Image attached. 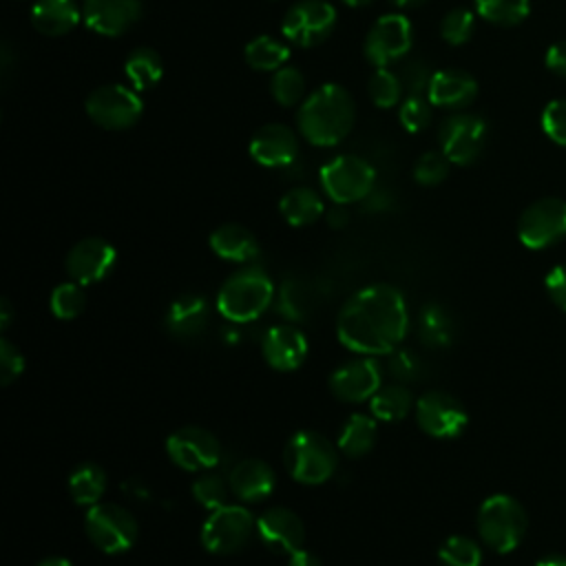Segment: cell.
I'll list each match as a JSON object with an SVG mask.
<instances>
[{
  "label": "cell",
  "instance_id": "cell-33",
  "mask_svg": "<svg viewBox=\"0 0 566 566\" xmlns=\"http://www.w3.org/2000/svg\"><path fill=\"white\" fill-rule=\"evenodd\" d=\"M287 57H290L287 44L270 35H256L245 44V62L254 71H276L287 62Z\"/></svg>",
  "mask_w": 566,
  "mask_h": 566
},
{
  "label": "cell",
  "instance_id": "cell-21",
  "mask_svg": "<svg viewBox=\"0 0 566 566\" xmlns=\"http://www.w3.org/2000/svg\"><path fill=\"white\" fill-rule=\"evenodd\" d=\"M142 13V0H84L82 20L99 35H119L130 29Z\"/></svg>",
  "mask_w": 566,
  "mask_h": 566
},
{
  "label": "cell",
  "instance_id": "cell-19",
  "mask_svg": "<svg viewBox=\"0 0 566 566\" xmlns=\"http://www.w3.org/2000/svg\"><path fill=\"white\" fill-rule=\"evenodd\" d=\"M250 155L265 168H285L298 157V139L283 124H265L250 139Z\"/></svg>",
  "mask_w": 566,
  "mask_h": 566
},
{
  "label": "cell",
  "instance_id": "cell-34",
  "mask_svg": "<svg viewBox=\"0 0 566 566\" xmlns=\"http://www.w3.org/2000/svg\"><path fill=\"white\" fill-rule=\"evenodd\" d=\"M475 11L493 24L500 27H513L520 24L528 11H531V0H473Z\"/></svg>",
  "mask_w": 566,
  "mask_h": 566
},
{
  "label": "cell",
  "instance_id": "cell-12",
  "mask_svg": "<svg viewBox=\"0 0 566 566\" xmlns=\"http://www.w3.org/2000/svg\"><path fill=\"white\" fill-rule=\"evenodd\" d=\"M168 458L184 471H206L221 462V442L203 427H181L166 440Z\"/></svg>",
  "mask_w": 566,
  "mask_h": 566
},
{
  "label": "cell",
  "instance_id": "cell-53",
  "mask_svg": "<svg viewBox=\"0 0 566 566\" xmlns=\"http://www.w3.org/2000/svg\"><path fill=\"white\" fill-rule=\"evenodd\" d=\"M11 303L7 301V298H2L0 301V325H2V329H7L9 327V321H11Z\"/></svg>",
  "mask_w": 566,
  "mask_h": 566
},
{
  "label": "cell",
  "instance_id": "cell-48",
  "mask_svg": "<svg viewBox=\"0 0 566 566\" xmlns=\"http://www.w3.org/2000/svg\"><path fill=\"white\" fill-rule=\"evenodd\" d=\"M544 283H546V292H548L551 301L566 312V265H555L546 274Z\"/></svg>",
  "mask_w": 566,
  "mask_h": 566
},
{
  "label": "cell",
  "instance_id": "cell-32",
  "mask_svg": "<svg viewBox=\"0 0 566 566\" xmlns=\"http://www.w3.org/2000/svg\"><path fill=\"white\" fill-rule=\"evenodd\" d=\"M418 332L429 347H447L453 340V318L440 303H427L418 316Z\"/></svg>",
  "mask_w": 566,
  "mask_h": 566
},
{
  "label": "cell",
  "instance_id": "cell-36",
  "mask_svg": "<svg viewBox=\"0 0 566 566\" xmlns=\"http://www.w3.org/2000/svg\"><path fill=\"white\" fill-rule=\"evenodd\" d=\"M49 305H51V312L62 318V321H71L75 316L82 314L84 305H86V294H84V287L82 283L77 281H66V283H60L53 292H51V298H49Z\"/></svg>",
  "mask_w": 566,
  "mask_h": 566
},
{
  "label": "cell",
  "instance_id": "cell-41",
  "mask_svg": "<svg viewBox=\"0 0 566 566\" xmlns=\"http://www.w3.org/2000/svg\"><path fill=\"white\" fill-rule=\"evenodd\" d=\"M436 71L429 69V64L420 57H407L398 71L402 91H407V95H424L429 91L431 77Z\"/></svg>",
  "mask_w": 566,
  "mask_h": 566
},
{
  "label": "cell",
  "instance_id": "cell-4",
  "mask_svg": "<svg viewBox=\"0 0 566 566\" xmlns=\"http://www.w3.org/2000/svg\"><path fill=\"white\" fill-rule=\"evenodd\" d=\"M287 473L301 484H323L332 478L338 464L334 444L316 431H296L283 449Z\"/></svg>",
  "mask_w": 566,
  "mask_h": 566
},
{
  "label": "cell",
  "instance_id": "cell-20",
  "mask_svg": "<svg viewBox=\"0 0 566 566\" xmlns=\"http://www.w3.org/2000/svg\"><path fill=\"white\" fill-rule=\"evenodd\" d=\"M261 354L272 369L292 371L307 358V338L294 325H274L261 340Z\"/></svg>",
  "mask_w": 566,
  "mask_h": 566
},
{
  "label": "cell",
  "instance_id": "cell-1",
  "mask_svg": "<svg viewBox=\"0 0 566 566\" xmlns=\"http://www.w3.org/2000/svg\"><path fill=\"white\" fill-rule=\"evenodd\" d=\"M409 329V312L398 287L376 283L358 290L338 312V340L358 354H391Z\"/></svg>",
  "mask_w": 566,
  "mask_h": 566
},
{
  "label": "cell",
  "instance_id": "cell-37",
  "mask_svg": "<svg viewBox=\"0 0 566 566\" xmlns=\"http://www.w3.org/2000/svg\"><path fill=\"white\" fill-rule=\"evenodd\" d=\"M272 97L283 104V106H294L301 102L305 93V80L298 69L294 66H281L274 71L272 82H270Z\"/></svg>",
  "mask_w": 566,
  "mask_h": 566
},
{
  "label": "cell",
  "instance_id": "cell-46",
  "mask_svg": "<svg viewBox=\"0 0 566 566\" xmlns=\"http://www.w3.org/2000/svg\"><path fill=\"white\" fill-rule=\"evenodd\" d=\"M387 371H389L396 380L407 382V380H413V378L420 376L422 363H420V358H418L411 349H394V352L389 354Z\"/></svg>",
  "mask_w": 566,
  "mask_h": 566
},
{
  "label": "cell",
  "instance_id": "cell-24",
  "mask_svg": "<svg viewBox=\"0 0 566 566\" xmlns=\"http://www.w3.org/2000/svg\"><path fill=\"white\" fill-rule=\"evenodd\" d=\"M210 248L217 256L234 263H248L259 256L256 237L239 223H223L210 234Z\"/></svg>",
  "mask_w": 566,
  "mask_h": 566
},
{
  "label": "cell",
  "instance_id": "cell-54",
  "mask_svg": "<svg viewBox=\"0 0 566 566\" xmlns=\"http://www.w3.org/2000/svg\"><path fill=\"white\" fill-rule=\"evenodd\" d=\"M535 566H566V557L564 555H546Z\"/></svg>",
  "mask_w": 566,
  "mask_h": 566
},
{
  "label": "cell",
  "instance_id": "cell-29",
  "mask_svg": "<svg viewBox=\"0 0 566 566\" xmlns=\"http://www.w3.org/2000/svg\"><path fill=\"white\" fill-rule=\"evenodd\" d=\"M376 442V418L365 413H352L340 433H338V449L349 458L365 455Z\"/></svg>",
  "mask_w": 566,
  "mask_h": 566
},
{
  "label": "cell",
  "instance_id": "cell-6",
  "mask_svg": "<svg viewBox=\"0 0 566 566\" xmlns=\"http://www.w3.org/2000/svg\"><path fill=\"white\" fill-rule=\"evenodd\" d=\"M84 528L93 546L111 555L128 551L139 533L135 515L128 509L113 502H97L88 506Z\"/></svg>",
  "mask_w": 566,
  "mask_h": 566
},
{
  "label": "cell",
  "instance_id": "cell-44",
  "mask_svg": "<svg viewBox=\"0 0 566 566\" xmlns=\"http://www.w3.org/2000/svg\"><path fill=\"white\" fill-rule=\"evenodd\" d=\"M400 124L409 133H420L431 122V102L424 95H407L400 104Z\"/></svg>",
  "mask_w": 566,
  "mask_h": 566
},
{
  "label": "cell",
  "instance_id": "cell-15",
  "mask_svg": "<svg viewBox=\"0 0 566 566\" xmlns=\"http://www.w3.org/2000/svg\"><path fill=\"white\" fill-rule=\"evenodd\" d=\"M411 49V22L400 13L380 15L365 38V57L376 66L402 60Z\"/></svg>",
  "mask_w": 566,
  "mask_h": 566
},
{
  "label": "cell",
  "instance_id": "cell-10",
  "mask_svg": "<svg viewBox=\"0 0 566 566\" xmlns=\"http://www.w3.org/2000/svg\"><path fill=\"white\" fill-rule=\"evenodd\" d=\"M142 99L139 95L124 86V84H106L95 88L86 97V113L88 117L108 130H122L133 126L142 115Z\"/></svg>",
  "mask_w": 566,
  "mask_h": 566
},
{
  "label": "cell",
  "instance_id": "cell-8",
  "mask_svg": "<svg viewBox=\"0 0 566 566\" xmlns=\"http://www.w3.org/2000/svg\"><path fill=\"white\" fill-rule=\"evenodd\" d=\"M252 528H256V520L245 506L223 504L206 517L201 526V544L210 553L230 555L248 544Z\"/></svg>",
  "mask_w": 566,
  "mask_h": 566
},
{
  "label": "cell",
  "instance_id": "cell-18",
  "mask_svg": "<svg viewBox=\"0 0 566 566\" xmlns=\"http://www.w3.org/2000/svg\"><path fill=\"white\" fill-rule=\"evenodd\" d=\"M256 533L261 542L274 553L292 555L303 546L305 528L301 517L285 506H270L256 517Z\"/></svg>",
  "mask_w": 566,
  "mask_h": 566
},
{
  "label": "cell",
  "instance_id": "cell-56",
  "mask_svg": "<svg viewBox=\"0 0 566 566\" xmlns=\"http://www.w3.org/2000/svg\"><path fill=\"white\" fill-rule=\"evenodd\" d=\"M420 2H424V0H391V4H396L400 9H409V7H416Z\"/></svg>",
  "mask_w": 566,
  "mask_h": 566
},
{
  "label": "cell",
  "instance_id": "cell-28",
  "mask_svg": "<svg viewBox=\"0 0 566 566\" xmlns=\"http://www.w3.org/2000/svg\"><path fill=\"white\" fill-rule=\"evenodd\" d=\"M106 491V473L95 462L77 464L69 475V493L75 504L93 506Z\"/></svg>",
  "mask_w": 566,
  "mask_h": 566
},
{
  "label": "cell",
  "instance_id": "cell-50",
  "mask_svg": "<svg viewBox=\"0 0 566 566\" xmlns=\"http://www.w3.org/2000/svg\"><path fill=\"white\" fill-rule=\"evenodd\" d=\"M391 206V197H389V192L387 190H371L365 199H363V208L367 210V212H382V210H387Z\"/></svg>",
  "mask_w": 566,
  "mask_h": 566
},
{
  "label": "cell",
  "instance_id": "cell-14",
  "mask_svg": "<svg viewBox=\"0 0 566 566\" xmlns=\"http://www.w3.org/2000/svg\"><path fill=\"white\" fill-rule=\"evenodd\" d=\"M438 137L442 153L451 164L469 166L480 157L484 148L486 122L473 113H455L442 122Z\"/></svg>",
  "mask_w": 566,
  "mask_h": 566
},
{
  "label": "cell",
  "instance_id": "cell-25",
  "mask_svg": "<svg viewBox=\"0 0 566 566\" xmlns=\"http://www.w3.org/2000/svg\"><path fill=\"white\" fill-rule=\"evenodd\" d=\"M208 323V303L199 294H184L168 307L166 327L175 338H192Z\"/></svg>",
  "mask_w": 566,
  "mask_h": 566
},
{
  "label": "cell",
  "instance_id": "cell-49",
  "mask_svg": "<svg viewBox=\"0 0 566 566\" xmlns=\"http://www.w3.org/2000/svg\"><path fill=\"white\" fill-rule=\"evenodd\" d=\"M546 66L553 73L566 77V40H559V42L548 46V51H546Z\"/></svg>",
  "mask_w": 566,
  "mask_h": 566
},
{
  "label": "cell",
  "instance_id": "cell-35",
  "mask_svg": "<svg viewBox=\"0 0 566 566\" xmlns=\"http://www.w3.org/2000/svg\"><path fill=\"white\" fill-rule=\"evenodd\" d=\"M279 312L290 321H303L312 307V292L310 287L298 279H287L279 287Z\"/></svg>",
  "mask_w": 566,
  "mask_h": 566
},
{
  "label": "cell",
  "instance_id": "cell-43",
  "mask_svg": "<svg viewBox=\"0 0 566 566\" xmlns=\"http://www.w3.org/2000/svg\"><path fill=\"white\" fill-rule=\"evenodd\" d=\"M473 22L475 18L469 9L455 7L444 15L440 24V33L449 44H464L473 33Z\"/></svg>",
  "mask_w": 566,
  "mask_h": 566
},
{
  "label": "cell",
  "instance_id": "cell-55",
  "mask_svg": "<svg viewBox=\"0 0 566 566\" xmlns=\"http://www.w3.org/2000/svg\"><path fill=\"white\" fill-rule=\"evenodd\" d=\"M38 566H73V564L64 557H44Z\"/></svg>",
  "mask_w": 566,
  "mask_h": 566
},
{
  "label": "cell",
  "instance_id": "cell-31",
  "mask_svg": "<svg viewBox=\"0 0 566 566\" xmlns=\"http://www.w3.org/2000/svg\"><path fill=\"white\" fill-rule=\"evenodd\" d=\"M124 71H126L135 91H146V88H150L159 82L164 64H161V57L155 49L137 46L124 60Z\"/></svg>",
  "mask_w": 566,
  "mask_h": 566
},
{
  "label": "cell",
  "instance_id": "cell-11",
  "mask_svg": "<svg viewBox=\"0 0 566 566\" xmlns=\"http://www.w3.org/2000/svg\"><path fill=\"white\" fill-rule=\"evenodd\" d=\"M336 27V9L325 0H301L292 4L281 22L287 42L296 46H316Z\"/></svg>",
  "mask_w": 566,
  "mask_h": 566
},
{
  "label": "cell",
  "instance_id": "cell-51",
  "mask_svg": "<svg viewBox=\"0 0 566 566\" xmlns=\"http://www.w3.org/2000/svg\"><path fill=\"white\" fill-rule=\"evenodd\" d=\"M287 566H321V559L312 553V551H305L303 546L298 551H294L290 555V562Z\"/></svg>",
  "mask_w": 566,
  "mask_h": 566
},
{
  "label": "cell",
  "instance_id": "cell-23",
  "mask_svg": "<svg viewBox=\"0 0 566 566\" xmlns=\"http://www.w3.org/2000/svg\"><path fill=\"white\" fill-rule=\"evenodd\" d=\"M478 95V82L460 69L436 71L427 91V97L433 106L442 108H464Z\"/></svg>",
  "mask_w": 566,
  "mask_h": 566
},
{
  "label": "cell",
  "instance_id": "cell-27",
  "mask_svg": "<svg viewBox=\"0 0 566 566\" xmlns=\"http://www.w3.org/2000/svg\"><path fill=\"white\" fill-rule=\"evenodd\" d=\"M279 208L290 226H310L323 214V199L314 188L296 186L283 195Z\"/></svg>",
  "mask_w": 566,
  "mask_h": 566
},
{
  "label": "cell",
  "instance_id": "cell-38",
  "mask_svg": "<svg viewBox=\"0 0 566 566\" xmlns=\"http://www.w3.org/2000/svg\"><path fill=\"white\" fill-rule=\"evenodd\" d=\"M438 557L444 566H480L482 551L480 546L464 535H451L438 551Z\"/></svg>",
  "mask_w": 566,
  "mask_h": 566
},
{
  "label": "cell",
  "instance_id": "cell-40",
  "mask_svg": "<svg viewBox=\"0 0 566 566\" xmlns=\"http://www.w3.org/2000/svg\"><path fill=\"white\" fill-rule=\"evenodd\" d=\"M230 493V482H226L219 473H203L192 482L195 500L210 511L228 504Z\"/></svg>",
  "mask_w": 566,
  "mask_h": 566
},
{
  "label": "cell",
  "instance_id": "cell-30",
  "mask_svg": "<svg viewBox=\"0 0 566 566\" xmlns=\"http://www.w3.org/2000/svg\"><path fill=\"white\" fill-rule=\"evenodd\" d=\"M411 405H413L411 391L405 385H400V382L382 385L371 396V400H369L371 416L376 420H382V422H398V420H402L411 411Z\"/></svg>",
  "mask_w": 566,
  "mask_h": 566
},
{
  "label": "cell",
  "instance_id": "cell-22",
  "mask_svg": "<svg viewBox=\"0 0 566 566\" xmlns=\"http://www.w3.org/2000/svg\"><path fill=\"white\" fill-rule=\"evenodd\" d=\"M228 482L232 495L241 502H261L274 491L276 475L268 462L248 458L232 467Z\"/></svg>",
  "mask_w": 566,
  "mask_h": 566
},
{
  "label": "cell",
  "instance_id": "cell-52",
  "mask_svg": "<svg viewBox=\"0 0 566 566\" xmlns=\"http://www.w3.org/2000/svg\"><path fill=\"white\" fill-rule=\"evenodd\" d=\"M327 221L332 228H343L347 221H349V212L345 208V203H334L329 210H327Z\"/></svg>",
  "mask_w": 566,
  "mask_h": 566
},
{
  "label": "cell",
  "instance_id": "cell-16",
  "mask_svg": "<svg viewBox=\"0 0 566 566\" xmlns=\"http://www.w3.org/2000/svg\"><path fill=\"white\" fill-rule=\"evenodd\" d=\"M382 387V369L371 358H358L340 365L329 376V391L345 402H363Z\"/></svg>",
  "mask_w": 566,
  "mask_h": 566
},
{
  "label": "cell",
  "instance_id": "cell-45",
  "mask_svg": "<svg viewBox=\"0 0 566 566\" xmlns=\"http://www.w3.org/2000/svg\"><path fill=\"white\" fill-rule=\"evenodd\" d=\"M544 133L559 146H566V99H553L542 113Z\"/></svg>",
  "mask_w": 566,
  "mask_h": 566
},
{
  "label": "cell",
  "instance_id": "cell-9",
  "mask_svg": "<svg viewBox=\"0 0 566 566\" xmlns=\"http://www.w3.org/2000/svg\"><path fill=\"white\" fill-rule=\"evenodd\" d=\"M517 237L531 250L562 241L566 237V201L559 197L533 201L517 221Z\"/></svg>",
  "mask_w": 566,
  "mask_h": 566
},
{
  "label": "cell",
  "instance_id": "cell-39",
  "mask_svg": "<svg viewBox=\"0 0 566 566\" xmlns=\"http://www.w3.org/2000/svg\"><path fill=\"white\" fill-rule=\"evenodd\" d=\"M369 95L378 108L396 106L402 95V84H400L398 73L389 71L385 66H378L374 71V75L369 77Z\"/></svg>",
  "mask_w": 566,
  "mask_h": 566
},
{
  "label": "cell",
  "instance_id": "cell-3",
  "mask_svg": "<svg viewBox=\"0 0 566 566\" xmlns=\"http://www.w3.org/2000/svg\"><path fill=\"white\" fill-rule=\"evenodd\" d=\"M272 296L274 285L265 270L248 265L226 279L217 294V310L232 323H250L268 310Z\"/></svg>",
  "mask_w": 566,
  "mask_h": 566
},
{
  "label": "cell",
  "instance_id": "cell-13",
  "mask_svg": "<svg viewBox=\"0 0 566 566\" xmlns=\"http://www.w3.org/2000/svg\"><path fill=\"white\" fill-rule=\"evenodd\" d=\"M416 420L431 438H455L464 431L469 413L455 396L431 389L416 400Z\"/></svg>",
  "mask_w": 566,
  "mask_h": 566
},
{
  "label": "cell",
  "instance_id": "cell-17",
  "mask_svg": "<svg viewBox=\"0 0 566 566\" xmlns=\"http://www.w3.org/2000/svg\"><path fill=\"white\" fill-rule=\"evenodd\" d=\"M115 259H117V252L108 241L99 237H86L69 250L66 272L73 281L82 285L97 283L113 270Z\"/></svg>",
  "mask_w": 566,
  "mask_h": 566
},
{
  "label": "cell",
  "instance_id": "cell-42",
  "mask_svg": "<svg viewBox=\"0 0 566 566\" xmlns=\"http://www.w3.org/2000/svg\"><path fill=\"white\" fill-rule=\"evenodd\" d=\"M449 157L442 150H427L418 157L413 166V177L420 186H436L449 172Z\"/></svg>",
  "mask_w": 566,
  "mask_h": 566
},
{
  "label": "cell",
  "instance_id": "cell-47",
  "mask_svg": "<svg viewBox=\"0 0 566 566\" xmlns=\"http://www.w3.org/2000/svg\"><path fill=\"white\" fill-rule=\"evenodd\" d=\"M22 369H24V356L20 354V349L11 340L0 338V380H2V385H11L13 380H18Z\"/></svg>",
  "mask_w": 566,
  "mask_h": 566
},
{
  "label": "cell",
  "instance_id": "cell-2",
  "mask_svg": "<svg viewBox=\"0 0 566 566\" xmlns=\"http://www.w3.org/2000/svg\"><path fill=\"white\" fill-rule=\"evenodd\" d=\"M296 122L310 144L334 146L352 130L354 99L340 84H323L303 99Z\"/></svg>",
  "mask_w": 566,
  "mask_h": 566
},
{
  "label": "cell",
  "instance_id": "cell-7",
  "mask_svg": "<svg viewBox=\"0 0 566 566\" xmlns=\"http://www.w3.org/2000/svg\"><path fill=\"white\" fill-rule=\"evenodd\" d=\"M376 170L356 155H338L321 168V188L334 203L363 201L374 190Z\"/></svg>",
  "mask_w": 566,
  "mask_h": 566
},
{
  "label": "cell",
  "instance_id": "cell-5",
  "mask_svg": "<svg viewBox=\"0 0 566 566\" xmlns=\"http://www.w3.org/2000/svg\"><path fill=\"white\" fill-rule=\"evenodd\" d=\"M526 524L524 506L504 493L486 497L478 511L480 539L495 553L513 551L522 542Z\"/></svg>",
  "mask_w": 566,
  "mask_h": 566
},
{
  "label": "cell",
  "instance_id": "cell-57",
  "mask_svg": "<svg viewBox=\"0 0 566 566\" xmlns=\"http://www.w3.org/2000/svg\"><path fill=\"white\" fill-rule=\"evenodd\" d=\"M343 2L349 7H363V4H369L371 0H343Z\"/></svg>",
  "mask_w": 566,
  "mask_h": 566
},
{
  "label": "cell",
  "instance_id": "cell-26",
  "mask_svg": "<svg viewBox=\"0 0 566 566\" xmlns=\"http://www.w3.org/2000/svg\"><path fill=\"white\" fill-rule=\"evenodd\" d=\"M82 18L75 0H38L31 9L33 27L44 35H64Z\"/></svg>",
  "mask_w": 566,
  "mask_h": 566
}]
</instances>
